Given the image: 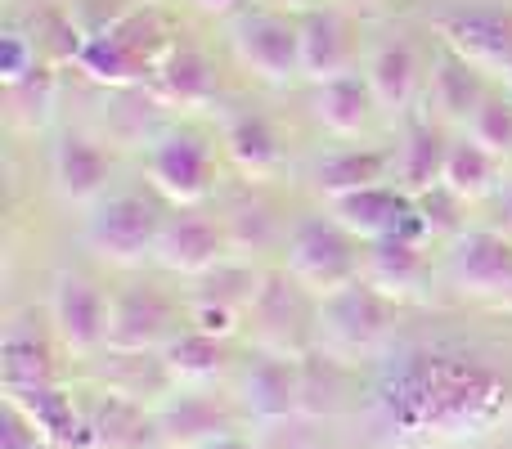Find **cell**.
I'll use <instances>...</instances> for the list:
<instances>
[{
  "label": "cell",
  "mask_w": 512,
  "mask_h": 449,
  "mask_svg": "<svg viewBox=\"0 0 512 449\" xmlns=\"http://www.w3.org/2000/svg\"><path fill=\"white\" fill-rule=\"evenodd\" d=\"M508 405V382L472 355L418 351L382 382V427L400 445L481 436Z\"/></svg>",
  "instance_id": "obj_1"
},
{
  "label": "cell",
  "mask_w": 512,
  "mask_h": 449,
  "mask_svg": "<svg viewBox=\"0 0 512 449\" xmlns=\"http://www.w3.org/2000/svg\"><path fill=\"white\" fill-rule=\"evenodd\" d=\"M171 45H176V36L167 32V23L153 9H135L117 32L86 41L77 68L108 90H144Z\"/></svg>",
  "instance_id": "obj_2"
},
{
  "label": "cell",
  "mask_w": 512,
  "mask_h": 449,
  "mask_svg": "<svg viewBox=\"0 0 512 449\" xmlns=\"http://www.w3.org/2000/svg\"><path fill=\"white\" fill-rule=\"evenodd\" d=\"M391 328H396V301L382 297L364 279H355L351 288L333 292V297L315 301V351L333 355L342 364L382 351Z\"/></svg>",
  "instance_id": "obj_3"
},
{
  "label": "cell",
  "mask_w": 512,
  "mask_h": 449,
  "mask_svg": "<svg viewBox=\"0 0 512 449\" xmlns=\"http://www.w3.org/2000/svg\"><path fill=\"white\" fill-rule=\"evenodd\" d=\"M283 270L301 283L315 301L333 297V292L351 288L360 279L364 261L355 252V238L346 234L337 221H324V216H310L288 234L283 243Z\"/></svg>",
  "instance_id": "obj_4"
},
{
  "label": "cell",
  "mask_w": 512,
  "mask_h": 449,
  "mask_svg": "<svg viewBox=\"0 0 512 449\" xmlns=\"http://www.w3.org/2000/svg\"><path fill=\"white\" fill-rule=\"evenodd\" d=\"M162 225L167 216L144 194H113L86 221V247L95 261L113 265V270H135L149 256H158Z\"/></svg>",
  "instance_id": "obj_5"
},
{
  "label": "cell",
  "mask_w": 512,
  "mask_h": 449,
  "mask_svg": "<svg viewBox=\"0 0 512 449\" xmlns=\"http://www.w3.org/2000/svg\"><path fill=\"white\" fill-rule=\"evenodd\" d=\"M248 333L256 351L288 355V360L315 351V306H310V292L288 270L261 279V292L248 310Z\"/></svg>",
  "instance_id": "obj_6"
},
{
  "label": "cell",
  "mask_w": 512,
  "mask_h": 449,
  "mask_svg": "<svg viewBox=\"0 0 512 449\" xmlns=\"http://www.w3.org/2000/svg\"><path fill=\"white\" fill-rule=\"evenodd\" d=\"M144 176L153 194H162L171 207H198L216 189V158L203 135L158 131L144 144Z\"/></svg>",
  "instance_id": "obj_7"
},
{
  "label": "cell",
  "mask_w": 512,
  "mask_h": 449,
  "mask_svg": "<svg viewBox=\"0 0 512 449\" xmlns=\"http://www.w3.org/2000/svg\"><path fill=\"white\" fill-rule=\"evenodd\" d=\"M108 319H113V297L99 292L95 279L77 270H59L50 288V333L77 360L108 351Z\"/></svg>",
  "instance_id": "obj_8"
},
{
  "label": "cell",
  "mask_w": 512,
  "mask_h": 449,
  "mask_svg": "<svg viewBox=\"0 0 512 449\" xmlns=\"http://www.w3.org/2000/svg\"><path fill=\"white\" fill-rule=\"evenodd\" d=\"M261 279L265 274H256L243 256H225L216 270L198 279L194 297H189V328L230 342L239 328H248V310L261 292Z\"/></svg>",
  "instance_id": "obj_9"
},
{
  "label": "cell",
  "mask_w": 512,
  "mask_h": 449,
  "mask_svg": "<svg viewBox=\"0 0 512 449\" xmlns=\"http://www.w3.org/2000/svg\"><path fill=\"white\" fill-rule=\"evenodd\" d=\"M234 54L265 86H288L292 77H301V32L288 14H274V9H256V14L239 18Z\"/></svg>",
  "instance_id": "obj_10"
},
{
  "label": "cell",
  "mask_w": 512,
  "mask_h": 449,
  "mask_svg": "<svg viewBox=\"0 0 512 449\" xmlns=\"http://www.w3.org/2000/svg\"><path fill=\"white\" fill-rule=\"evenodd\" d=\"M153 423L167 449H198L225 432H239V409L212 387H176L153 405Z\"/></svg>",
  "instance_id": "obj_11"
},
{
  "label": "cell",
  "mask_w": 512,
  "mask_h": 449,
  "mask_svg": "<svg viewBox=\"0 0 512 449\" xmlns=\"http://www.w3.org/2000/svg\"><path fill=\"white\" fill-rule=\"evenodd\" d=\"M450 283L463 297L477 301H512V238L495 229H472L454 238Z\"/></svg>",
  "instance_id": "obj_12"
},
{
  "label": "cell",
  "mask_w": 512,
  "mask_h": 449,
  "mask_svg": "<svg viewBox=\"0 0 512 449\" xmlns=\"http://www.w3.org/2000/svg\"><path fill=\"white\" fill-rule=\"evenodd\" d=\"M445 50L459 54L481 77H508L512 72V18L495 9H463L436 23Z\"/></svg>",
  "instance_id": "obj_13"
},
{
  "label": "cell",
  "mask_w": 512,
  "mask_h": 449,
  "mask_svg": "<svg viewBox=\"0 0 512 449\" xmlns=\"http://www.w3.org/2000/svg\"><path fill=\"white\" fill-rule=\"evenodd\" d=\"M176 310L158 288H126L113 297L108 319V351L122 355H158L176 337Z\"/></svg>",
  "instance_id": "obj_14"
},
{
  "label": "cell",
  "mask_w": 512,
  "mask_h": 449,
  "mask_svg": "<svg viewBox=\"0 0 512 449\" xmlns=\"http://www.w3.org/2000/svg\"><path fill=\"white\" fill-rule=\"evenodd\" d=\"M230 252V238H225V225L203 216L198 207H180V216H171L162 225L158 238V256L153 261L171 274H185V279H203L207 270L225 261Z\"/></svg>",
  "instance_id": "obj_15"
},
{
  "label": "cell",
  "mask_w": 512,
  "mask_h": 449,
  "mask_svg": "<svg viewBox=\"0 0 512 449\" xmlns=\"http://www.w3.org/2000/svg\"><path fill=\"white\" fill-rule=\"evenodd\" d=\"M239 405L261 427L301 418V360L256 351V360L239 378Z\"/></svg>",
  "instance_id": "obj_16"
},
{
  "label": "cell",
  "mask_w": 512,
  "mask_h": 449,
  "mask_svg": "<svg viewBox=\"0 0 512 449\" xmlns=\"http://www.w3.org/2000/svg\"><path fill=\"white\" fill-rule=\"evenodd\" d=\"M50 176H54V189H59L63 203L99 207L104 203L108 176H113V158H108L104 144L90 140L86 131H63L50 153Z\"/></svg>",
  "instance_id": "obj_17"
},
{
  "label": "cell",
  "mask_w": 512,
  "mask_h": 449,
  "mask_svg": "<svg viewBox=\"0 0 512 449\" xmlns=\"http://www.w3.org/2000/svg\"><path fill=\"white\" fill-rule=\"evenodd\" d=\"M301 32V77L324 86V81H337L355 68V45H351V27H346L342 14L333 9H306L297 18Z\"/></svg>",
  "instance_id": "obj_18"
},
{
  "label": "cell",
  "mask_w": 512,
  "mask_h": 449,
  "mask_svg": "<svg viewBox=\"0 0 512 449\" xmlns=\"http://www.w3.org/2000/svg\"><path fill=\"white\" fill-rule=\"evenodd\" d=\"M144 90H149L162 108H176V113H198V108H207L216 99V72H212V63H207L203 50L176 41L167 50V59L158 63V72L149 77V86H144Z\"/></svg>",
  "instance_id": "obj_19"
},
{
  "label": "cell",
  "mask_w": 512,
  "mask_h": 449,
  "mask_svg": "<svg viewBox=\"0 0 512 449\" xmlns=\"http://www.w3.org/2000/svg\"><path fill=\"white\" fill-rule=\"evenodd\" d=\"M90 449H162L153 409L140 400H126L117 391H99L86 405Z\"/></svg>",
  "instance_id": "obj_20"
},
{
  "label": "cell",
  "mask_w": 512,
  "mask_h": 449,
  "mask_svg": "<svg viewBox=\"0 0 512 449\" xmlns=\"http://www.w3.org/2000/svg\"><path fill=\"white\" fill-rule=\"evenodd\" d=\"M5 400L23 409L27 423H32L54 449H90L86 405H77V400H72L59 382L27 387V391H5Z\"/></svg>",
  "instance_id": "obj_21"
},
{
  "label": "cell",
  "mask_w": 512,
  "mask_h": 449,
  "mask_svg": "<svg viewBox=\"0 0 512 449\" xmlns=\"http://www.w3.org/2000/svg\"><path fill=\"white\" fill-rule=\"evenodd\" d=\"M364 81L373 90V104L382 113L400 117L414 108V99L423 95L427 86V72H423V59L409 41H387L369 54V68H364Z\"/></svg>",
  "instance_id": "obj_22"
},
{
  "label": "cell",
  "mask_w": 512,
  "mask_h": 449,
  "mask_svg": "<svg viewBox=\"0 0 512 449\" xmlns=\"http://www.w3.org/2000/svg\"><path fill=\"white\" fill-rule=\"evenodd\" d=\"M333 207V221L355 238V243H378V238H391L405 229V221L414 216V198L396 185H378V189H364V194L351 198H337Z\"/></svg>",
  "instance_id": "obj_23"
},
{
  "label": "cell",
  "mask_w": 512,
  "mask_h": 449,
  "mask_svg": "<svg viewBox=\"0 0 512 449\" xmlns=\"http://www.w3.org/2000/svg\"><path fill=\"white\" fill-rule=\"evenodd\" d=\"M427 243H414V238H378V243H369V252H364V270L360 279L373 283V288L382 292V297H391L400 306V301L418 297L427 283Z\"/></svg>",
  "instance_id": "obj_24"
},
{
  "label": "cell",
  "mask_w": 512,
  "mask_h": 449,
  "mask_svg": "<svg viewBox=\"0 0 512 449\" xmlns=\"http://www.w3.org/2000/svg\"><path fill=\"white\" fill-rule=\"evenodd\" d=\"M0 378H5V391H27V387L59 382L50 337L36 333L27 319H14V324L5 328V337H0Z\"/></svg>",
  "instance_id": "obj_25"
},
{
  "label": "cell",
  "mask_w": 512,
  "mask_h": 449,
  "mask_svg": "<svg viewBox=\"0 0 512 449\" xmlns=\"http://www.w3.org/2000/svg\"><path fill=\"white\" fill-rule=\"evenodd\" d=\"M162 364H167L171 387H212L230 369V351H225L221 337H207L198 328H180L162 346Z\"/></svg>",
  "instance_id": "obj_26"
},
{
  "label": "cell",
  "mask_w": 512,
  "mask_h": 449,
  "mask_svg": "<svg viewBox=\"0 0 512 449\" xmlns=\"http://www.w3.org/2000/svg\"><path fill=\"white\" fill-rule=\"evenodd\" d=\"M315 122L324 126L328 135H342V140H351V135H360L364 126H369L373 117V90L369 81H360L355 72H346V77L337 81H324V86H315Z\"/></svg>",
  "instance_id": "obj_27"
},
{
  "label": "cell",
  "mask_w": 512,
  "mask_h": 449,
  "mask_svg": "<svg viewBox=\"0 0 512 449\" xmlns=\"http://www.w3.org/2000/svg\"><path fill=\"white\" fill-rule=\"evenodd\" d=\"M387 180H391V158L378 149H346L315 167V189L324 194V203L364 194V189H378V185H387Z\"/></svg>",
  "instance_id": "obj_28"
},
{
  "label": "cell",
  "mask_w": 512,
  "mask_h": 449,
  "mask_svg": "<svg viewBox=\"0 0 512 449\" xmlns=\"http://www.w3.org/2000/svg\"><path fill=\"white\" fill-rule=\"evenodd\" d=\"M221 144H225V158H230L248 180H265L274 167H279V158H283L274 126L265 122V117H256V113L225 117Z\"/></svg>",
  "instance_id": "obj_29"
},
{
  "label": "cell",
  "mask_w": 512,
  "mask_h": 449,
  "mask_svg": "<svg viewBox=\"0 0 512 449\" xmlns=\"http://www.w3.org/2000/svg\"><path fill=\"white\" fill-rule=\"evenodd\" d=\"M445 153H450V144L441 140L436 126H414L409 140L400 144V153L391 158V180H396V189H405L409 198L432 194L445 176Z\"/></svg>",
  "instance_id": "obj_30"
},
{
  "label": "cell",
  "mask_w": 512,
  "mask_h": 449,
  "mask_svg": "<svg viewBox=\"0 0 512 449\" xmlns=\"http://www.w3.org/2000/svg\"><path fill=\"white\" fill-rule=\"evenodd\" d=\"M104 391H117L126 400H167L171 391V378H167V364H162V351L158 355H122V351H104Z\"/></svg>",
  "instance_id": "obj_31"
},
{
  "label": "cell",
  "mask_w": 512,
  "mask_h": 449,
  "mask_svg": "<svg viewBox=\"0 0 512 449\" xmlns=\"http://www.w3.org/2000/svg\"><path fill=\"white\" fill-rule=\"evenodd\" d=\"M427 99H432V108H441V117H450V122H468L486 95H481L477 68H468L459 54H445V59L432 63Z\"/></svg>",
  "instance_id": "obj_32"
},
{
  "label": "cell",
  "mask_w": 512,
  "mask_h": 449,
  "mask_svg": "<svg viewBox=\"0 0 512 449\" xmlns=\"http://www.w3.org/2000/svg\"><path fill=\"white\" fill-rule=\"evenodd\" d=\"M499 171H504V162L490 158L481 144L459 140V144H450V153H445L441 185L450 189V194H459L463 203H481V198H490L499 189Z\"/></svg>",
  "instance_id": "obj_33"
},
{
  "label": "cell",
  "mask_w": 512,
  "mask_h": 449,
  "mask_svg": "<svg viewBox=\"0 0 512 449\" xmlns=\"http://www.w3.org/2000/svg\"><path fill=\"white\" fill-rule=\"evenodd\" d=\"M342 405V360L324 351L301 355V418L333 414Z\"/></svg>",
  "instance_id": "obj_34"
},
{
  "label": "cell",
  "mask_w": 512,
  "mask_h": 449,
  "mask_svg": "<svg viewBox=\"0 0 512 449\" xmlns=\"http://www.w3.org/2000/svg\"><path fill=\"white\" fill-rule=\"evenodd\" d=\"M221 225H225V238H230V252L234 256L265 252V247L274 243V234H279V221H274V212L265 203H252V198L234 203L230 212L221 216Z\"/></svg>",
  "instance_id": "obj_35"
},
{
  "label": "cell",
  "mask_w": 512,
  "mask_h": 449,
  "mask_svg": "<svg viewBox=\"0 0 512 449\" xmlns=\"http://www.w3.org/2000/svg\"><path fill=\"white\" fill-rule=\"evenodd\" d=\"M54 95H59V86H54V72H50V63H41V68H36L32 77H23L18 86H5L9 117H14L23 131H36V126H45V117H50Z\"/></svg>",
  "instance_id": "obj_36"
},
{
  "label": "cell",
  "mask_w": 512,
  "mask_h": 449,
  "mask_svg": "<svg viewBox=\"0 0 512 449\" xmlns=\"http://www.w3.org/2000/svg\"><path fill=\"white\" fill-rule=\"evenodd\" d=\"M468 140L481 144L490 158H512V99H481L477 113L468 117Z\"/></svg>",
  "instance_id": "obj_37"
},
{
  "label": "cell",
  "mask_w": 512,
  "mask_h": 449,
  "mask_svg": "<svg viewBox=\"0 0 512 449\" xmlns=\"http://www.w3.org/2000/svg\"><path fill=\"white\" fill-rule=\"evenodd\" d=\"M36 45L41 50H50V63L59 68V63H77L81 50H86V36H81V27L72 23L68 9H50V14H41V27H36Z\"/></svg>",
  "instance_id": "obj_38"
},
{
  "label": "cell",
  "mask_w": 512,
  "mask_h": 449,
  "mask_svg": "<svg viewBox=\"0 0 512 449\" xmlns=\"http://www.w3.org/2000/svg\"><path fill=\"white\" fill-rule=\"evenodd\" d=\"M68 14H72V23L81 27V36L95 41V36L117 32V27L135 14V5L131 0H68Z\"/></svg>",
  "instance_id": "obj_39"
},
{
  "label": "cell",
  "mask_w": 512,
  "mask_h": 449,
  "mask_svg": "<svg viewBox=\"0 0 512 449\" xmlns=\"http://www.w3.org/2000/svg\"><path fill=\"white\" fill-rule=\"evenodd\" d=\"M36 68H41V45H36V36L9 27V32L0 36V81L18 86V81L32 77Z\"/></svg>",
  "instance_id": "obj_40"
},
{
  "label": "cell",
  "mask_w": 512,
  "mask_h": 449,
  "mask_svg": "<svg viewBox=\"0 0 512 449\" xmlns=\"http://www.w3.org/2000/svg\"><path fill=\"white\" fill-rule=\"evenodd\" d=\"M418 203V212H423V221H427V234L432 238H445V234H454L459 238L463 234V198L459 194H450L445 185H436L432 194H423V198H414Z\"/></svg>",
  "instance_id": "obj_41"
},
{
  "label": "cell",
  "mask_w": 512,
  "mask_h": 449,
  "mask_svg": "<svg viewBox=\"0 0 512 449\" xmlns=\"http://www.w3.org/2000/svg\"><path fill=\"white\" fill-rule=\"evenodd\" d=\"M0 449H54V445L27 423L23 409L5 400V409H0Z\"/></svg>",
  "instance_id": "obj_42"
},
{
  "label": "cell",
  "mask_w": 512,
  "mask_h": 449,
  "mask_svg": "<svg viewBox=\"0 0 512 449\" xmlns=\"http://www.w3.org/2000/svg\"><path fill=\"white\" fill-rule=\"evenodd\" d=\"M261 449H324V441L306 427V418H288V423L265 427Z\"/></svg>",
  "instance_id": "obj_43"
},
{
  "label": "cell",
  "mask_w": 512,
  "mask_h": 449,
  "mask_svg": "<svg viewBox=\"0 0 512 449\" xmlns=\"http://www.w3.org/2000/svg\"><path fill=\"white\" fill-rule=\"evenodd\" d=\"M198 449H261V445L248 441V436H239V432H225V436H216V441H207Z\"/></svg>",
  "instance_id": "obj_44"
},
{
  "label": "cell",
  "mask_w": 512,
  "mask_h": 449,
  "mask_svg": "<svg viewBox=\"0 0 512 449\" xmlns=\"http://www.w3.org/2000/svg\"><path fill=\"white\" fill-rule=\"evenodd\" d=\"M203 14H216V18H225V14H234V9L243 5V0H194Z\"/></svg>",
  "instance_id": "obj_45"
},
{
  "label": "cell",
  "mask_w": 512,
  "mask_h": 449,
  "mask_svg": "<svg viewBox=\"0 0 512 449\" xmlns=\"http://www.w3.org/2000/svg\"><path fill=\"white\" fill-rule=\"evenodd\" d=\"M490 229H495V234H504V238H512V194H504V203H499V221Z\"/></svg>",
  "instance_id": "obj_46"
},
{
  "label": "cell",
  "mask_w": 512,
  "mask_h": 449,
  "mask_svg": "<svg viewBox=\"0 0 512 449\" xmlns=\"http://www.w3.org/2000/svg\"><path fill=\"white\" fill-rule=\"evenodd\" d=\"M283 9H301V14H306V9H315V0H279Z\"/></svg>",
  "instance_id": "obj_47"
},
{
  "label": "cell",
  "mask_w": 512,
  "mask_h": 449,
  "mask_svg": "<svg viewBox=\"0 0 512 449\" xmlns=\"http://www.w3.org/2000/svg\"><path fill=\"white\" fill-rule=\"evenodd\" d=\"M346 5H355V9H378L382 0H346Z\"/></svg>",
  "instance_id": "obj_48"
},
{
  "label": "cell",
  "mask_w": 512,
  "mask_h": 449,
  "mask_svg": "<svg viewBox=\"0 0 512 449\" xmlns=\"http://www.w3.org/2000/svg\"><path fill=\"white\" fill-rule=\"evenodd\" d=\"M504 81H508V99H512V72H508V77H504Z\"/></svg>",
  "instance_id": "obj_49"
},
{
  "label": "cell",
  "mask_w": 512,
  "mask_h": 449,
  "mask_svg": "<svg viewBox=\"0 0 512 449\" xmlns=\"http://www.w3.org/2000/svg\"><path fill=\"white\" fill-rule=\"evenodd\" d=\"M162 449H167V445H162Z\"/></svg>",
  "instance_id": "obj_50"
}]
</instances>
